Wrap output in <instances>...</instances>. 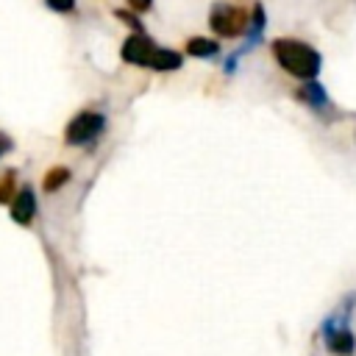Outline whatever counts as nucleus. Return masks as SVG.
Listing matches in <instances>:
<instances>
[{
    "instance_id": "3",
    "label": "nucleus",
    "mask_w": 356,
    "mask_h": 356,
    "mask_svg": "<svg viewBox=\"0 0 356 356\" xmlns=\"http://www.w3.org/2000/svg\"><path fill=\"white\" fill-rule=\"evenodd\" d=\"M209 25L217 36L236 39L248 28V11L239 8V6H231V3H214L211 14H209Z\"/></svg>"
},
{
    "instance_id": "14",
    "label": "nucleus",
    "mask_w": 356,
    "mask_h": 356,
    "mask_svg": "<svg viewBox=\"0 0 356 356\" xmlns=\"http://www.w3.org/2000/svg\"><path fill=\"white\" fill-rule=\"evenodd\" d=\"M8 150H11V139H8L6 134H0V156L8 153Z\"/></svg>"
},
{
    "instance_id": "11",
    "label": "nucleus",
    "mask_w": 356,
    "mask_h": 356,
    "mask_svg": "<svg viewBox=\"0 0 356 356\" xmlns=\"http://www.w3.org/2000/svg\"><path fill=\"white\" fill-rule=\"evenodd\" d=\"M14 172H6L3 178H0V203H8V200H14L17 195H14Z\"/></svg>"
},
{
    "instance_id": "8",
    "label": "nucleus",
    "mask_w": 356,
    "mask_h": 356,
    "mask_svg": "<svg viewBox=\"0 0 356 356\" xmlns=\"http://www.w3.org/2000/svg\"><path fill=\"white\" fill-rule=\"evenodd\" d=\"M217 42L214 39H203V36H195L186 42V56H195V58H211L217 56Z\"/></svg>"
},
{
    "instance_id": "4",
    "label": "nucleus",
    "mask_w": 356,
    "mask_h": 356,
    "mask_svg": "<svg viewBox=\"0 0 356 356\" xmlns=\"http://www.w3.org/2000/svg\"><path fill=\"white\" fill-rule=\"evenodd\" d=\"M106 128V117L97 114V111H81L75 114L70 122H67V131H64V139L70 145H86L92 139H97Z\"/></svg>"
},
{
    "instance_id": "2",
    "label": "nucleus",
    "mask_w": 356,
    "mask_h": 356,
    "mask_svg": "<svg viewBox=\"0 0 356 356\" xmlns=\"http://www.w3.org/2000/svg\"><path fill=\"white\" fill-rule=\"evenodd\" d=\"M353 306H356V295H348L339 303V309L323 320V339H325V348L334 356H350L353 348H356V337L348 328V320H350Z\"/></svg>"
},
{
    "instance_id": "10",
    "label": "nucleus",
    "mask_w": 356,
    "mask_h": 356,
    "mask_svg": "<svg viewBox=\"0 0 356 356\" xmlns=\"http://www.w3.org/2000/svg\"><path fill=\"white\" fill-rule=\"evenodd\" d=\"M67 181H70V170H67V167H53L50 172H44L42 186H44V192H56V189H61Z\"/></svg>"
},
{
    "instance_id": "9",
    "label": "nucleus",
    "mask_w": 356,
    "mask_h": 356,
    "mask_svg": "<svg viewBox=\"0 0 356 356\" xmlns=\"http://www.w3.org/2000/svg\"><path fill=\"white\" fill-rule=\"evenodd\" d=\"M181 61H184V58H181L175 50H164V47H159L156 56H153V64H150V67H153V70H178Z\"/></svg>"
},
{
    "instance_id": "1",
    "label": "nucleus",
    "mask_w": 356,
    "mask_h": 356,
    "mask_svg": "<svg viewBox=\"0 0 356 356\" xmlns=\"http://www.w3.org/2000/svg\"><path fill=\"white\" fill-rule=\"evenodd\" d=\"M273 56L298 81H314L323 70V56L300 39H275L273 42Z\"/></svg>"
},
{
    "instance_id": "5",
    "label": "nucleus",
    "mask_w": 356,
    "mask_h": 356,
    "mask_svg": "<svg viewBox=\"0 0 356 356\" xmlns=\"http://www.w3.org/2000/svg\"><path fill=\"white\" fill-rule=\"evenodd\" d=\"M156 50H159V47L153 44V39H150L145 31H136V33H131V36L125 39V44H122V61L136 64V67H150Z\"/></svg>"
},
{
    "instance_id": "13",
    "label": "nucleus",
    "mask_w": 356,
    "mask_h": 356,
    "mask_svg": "<svg viewBox=\"0 0 356 356\" xmlns=\"http://www.w3.org/2000/svg\"><path fill=\"white\" fill-rule=\"evenodd\" d=\"M128 6H131L134 11H147V8L153 6V0H128Z\"/></svg>"
},
{
    "instance_id": "12",
    "label": "nucleus",
    "mask_w": 356,
    "mask_h": 356,
    "mask_svg": "<svg viewBox=\"0 0 356 356\" xmlns=\"http://www.w3.org/2000/svg\"><path fill=\"white\" fill-rule=\"evenodd\" d=\"M53 11H58V14H67V11H72L75 8V0H44Z\"/></svg>"
},
{
    "instance_id": "7",
    "label": "nucleus",
    "mask_w": 356,
    "mask_h": 356,
    "mask_svg": "<svg viewBox=\"0 0 356 356\" xmlns=\"http://www.w3.org/2000/svg\"><path fill=\"white\" fill-rule=\"evenodd\" d=\"M298 100L306 103V106L314 108V111H328V108H331L328 92H325L317 81H303V86L298 89Z\"/></svg>"
},
{
    "instance_id": "6",
    "label": "nucleus",
    "mask_w": 356,
    "mask_h": 356,
    "mask_svg": "<svg viewBox=\"0 0 356 356\" xmlns=\"http://www.w3.org/2000/svg\"><path fill=\"white\" fill-rule=\"evenodd\" d=\"M36 214V197L31 192V186H22L17 192V197L11 200V220L19 222V225H28Z\"/></svg>"
}]
</instances>
